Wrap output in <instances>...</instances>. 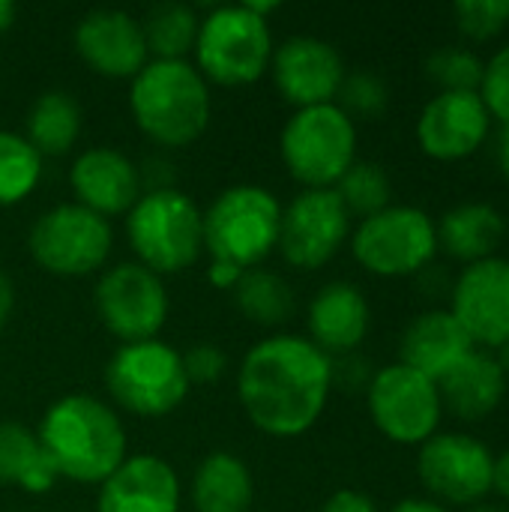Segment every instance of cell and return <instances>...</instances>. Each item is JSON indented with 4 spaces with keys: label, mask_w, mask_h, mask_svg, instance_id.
<instances>
[{
    "label": "cell",
    "mask_w": 509,
    "mask_h": 512,
    "mask_svg": "<svg viewBox=\"0 0 509 512\" xmlns=\"http://www.w3.org/2000/svg\"><path fill=\"white\" fill-rule=\"evenodd\" d=\"M480 96H483L489 114L509 126V42L486 60Z\"/></svg>",
    "instance_id": "obj_35"
},
{
    "label": "cell",
    "mask_w": 509,
    "mask_h": 512,
    "mask_svg": "<svg viewBox=\"0 0 509 512\" xmlns=\"http://www.w3.org/2000/svg\"><path fill=\"white\" fill-rule=\"evenodd\" d=\"M438 249L462 264L486 261L498 252L507 234V216L489 201H462L435 222Z\"/></svg>",
    "instance_id": "obj_24"
},
{
    "label": "cell",
    "mask_w": 509,
    "mask_h": 512,
    "mask_svg": "<svg viewBox=\"0 0 509 512\" xmlns=\"http://www.w3.org/2000/svg\"><path fill=\"white\" fill-rule=\"evenodd\" d=\"M36 438L60 480L81 486H102L129 456L120 414L90 393H69L51 402Z\"/></svg>",
    "instance_id": "obj_2"
},
{
    "label": "cell",
    "mask_w": 509,
    "mask_h": 512,
    "mask_svg": "<svg viewBox=\"0 0 509 512\" xmlns=\"http://www.w3.org/2000/svg\"><path fill=\"white\" fill-rule=\"evenodd\" d=\"M471 351L474 342L450 309L420 312L399 339V363L423 372L432 381L450 375Z\"/></svg>",
    "instance_id": "obj_22"
},
{
    "label": "cell",
    "mask_w": 509,
    "mask_h": 512,
    "mask_svg": "<svg viewBox=\"0 0 509 512\" xmlns=\"http://www.w3.org/2000/svg\"><path fill=\"white\" fill-rule=\"evenodd\" d=\"M357 264L375 276L399 279L423 273L438 255L435 219L414 204H390L351 231Z\"/></svg>",
    "instance_id": "obj_9"
},
{
    "label": "cell",
    "mask_w": 509,
    "mask_h": 512,
    "mask_svg": "<svg viewBox=\"0 0 509 512\" xmlns=\"http://www.w3.org/2000/svg\"><path fill=\"white\" fill-rule=\"evenodd\" d=\"M42 456L36 429L15 420H0V486H21L24 474Z\"/></svg>",
    "instance_id": "obj_32"
},
{
    "label": "cell",
    "mask_w": 509,
    "mask_h": 512,
    "mask_svg": "<svg viewBox=\"0 0 509 512\" xmlns=\"http://www.w3.org/2000/svg\"><path fill=\"white\" fill-rule=\"evenodd\" d=\"M180 477L162 456L138 453L99 486L96 512H180Z\"/></svg>",
    "instance_id": "obj_20"
},
{
    "label": "cell",
    "mask_w": 509,
    "mask_h": 512,
    "mask_svg": "<svg viewBox=\"0 0 509 512\" xmlns=\"http://www.w3.org/2000/svg\"><path fill=\"white\" fill-rule=\"evenodd\" d=\"M375 372H369V366L363 363V357L357 354H345L339 363L333 360V384H345V387H369Z\"/></svg>",
    "instance_id": "obj_37"
},
{
    "label": "cell",
    "mask_w": 509,
    "mask_h": 512,
    "mask_svg": "<svg viewBox=\"0 0 509 512\" xmlns=\"http://www.w3.org/2000/svg\"><path fill=\"white\" fill-rule=\"evenodd\" d=\"M279 96L294 108H312L336 102L348 75L339 48L321 36H288L273 48L270 69Z\"/></svg>",
    "instance_id": "obj_15"
},
{
    "label": "cell",
    "mask_w": 509,
    "mask_h": 512,
    "mask_svg": "<svg viewBox=\"0 0 509 512\" xmlns=\"http://www.w3.org/2000/svg\"><path fill=\"white\" fill-rule=\"evenodd\" d=\"M231 294H234V303L243 312V318H249L261 327L285 324L294 312L291 285L279 273L264 270V267L243 270V276Z\"/></svg>",
    "instance_id": "obj_28"
},
{
    "label": "cell",
    "mask_w": 509,
    "mask_h": 512,
    "mask_svg": "<svg viewBox=\"0 0 509 512\" xmlns=\"http://www.w3.org/2000/svg\"><path fill=\"white\" fill-rule=\"evenodd\" d=\"M189 498L195 512H249L255 501L252 471L240 456L216 450L195 468Z\"/></svg>",
    "instance_id": "obj_25"
},
{
    "label": "cell",
    "mask_w": 509,
    "mask_h": 512,
    "mask_svg": "<svg viewBox=\"0 0 509 512\" xmlns=\"http://www.w3.org/2000/svg\"><path fill=\"white\" fill-rule=\"evenodd\" d=\"M42 180V156L12 129H0V207L21 204Z\"/></svg>",
    "instance_id": "obj_29"
},
{
    "label": "cell",
    "mask_w": 509,
    "mask_h": 512,
    "mask_svg": "<svg viewBox=\"0 0 509 512\" xmlns=\"http://www.w3.org/2000/svg\"><path fill=\"white\" fill-rule=\"evenodd\" d=\"M453 15L468 39L486 42L509 24V0H459L453 6Z\"/></svg>",
    "instance_id": "obj_34"
},
{
    "label": "cell",
    "mask_w": 509,
    "mask_h": 512,
    "mask_svg": "<svg viewBox=\"0 0 509 512\" xmlns=\"http://www.w3.org/2000/svg\"><path fill=\"white\" fill-rule=\"evenodd\" d=\"M183 369H186V378L189 384H213L225 375L228 369V357L225 351H219L216 345H195L183 354Z\"/></svg>",
    "instance_id": "obj_36"
},
{
    "label": "cell",
    "mask_w": 509,
    "mask_h": 512,
    "mask_svg": "<svg viewBox=\"0 0 509 512\" xmlns=\"http://www.w3.org/2000/svg\"><path fill=\"white\" fill-rule=\"evenodd\" d=\"M465 512H509V507L495 504V501H477V504H471Z\"/></svg>",
    "instance_id": "obj_45"
},
{
    "label": "cell",
    "mask_w": 509,
    "mask_h": 512,
    "mask_svg": "<svg viewBox=\"0 0 509 512\" xmlns=\"http://www.w3.org/2000/svg\"><path fill=\"white\" fill-rule=\"evenodd\" d=\"M372 324V309L360 285L336 279L318 288L306 309V330L309 342L318 345L327 357L354 354Z\"/></svg>",
    "instance_id": "obj_21"
},
{
    "label": "cell",
    "mask_w": 509,
    "mask_h": 512,
    "mask_svg": "<svg viewBox=\"0 0 509 512\" xmlns=\"http://www.w3.org/2000/svg\"><path fill=\"white\" fill-rule=\"evenodd\" d=\"M366 405L375 429L402 447H420L441 429L444 399L438 381L423 372L390 363L378 369L366 387Z\"/></svg>",
    "instance_id": "obj_11"
},
{
    "label": "cell",
    "mask_w": 509,
    "mask_h": 512,
    "mask_svg": "<svg viewBox=\"0 0 509 512\" xmlns=\"http://www.w3.org/2000/svg\"><path fill=\"white\" fill-rule=\"evenodd\" d=\"M498 162H501V171L507 174L509 180V126H504L501 141H498Z\"/></svg>",
    "instance_id": "obj_44"
},
{
    "label": "cell",
    "mask_w": 509,
    "mask_h": 512,
    "mask_svg": "<svg viewBox=\"0 0 509 512\" xmlns=\"http://www.w3.org/2000/svg\"><path fill=\"white\" fill-rule=\"evenodd\" d=\"M333 189H336L339 201L345 204V210L360 219L390 207V195H393L390 174L384 171V165H378L372 159H357Z\"/></svg>",
    "instance_id": "obj_30"
},
{
    "label": "cell",
    "mask_w": 509,
    "mask_h": 512,
    "mask_svg": "<svg viewBox=\"0 0 509 512\" xmlns=\"http://www.w3.org/2000/svg\"><path fill=\"white\" fill-rule=\"evenodd\" d=\"M351 237V213L336 189H303L282 207L279 255L297 270H318Z\"/></svg>",
    "instance_id": "obj_14"
},
{
    "label": "cell",
    "mask_w": 509,
    "mask_h": 512,
    "mask_svg": "<svg viewBox=\"0 0 509 512\" xmlns=\"http://www.w3.org/2000/svg\"><path fill=\"white\" fill-rule=\"evenodd\" d=\"M492 132V114L480 90H447L432 96L417 117V144L438 162L474 156Z\"/></svg>",
    "instance_id": "obj_17"
},
{
    "label": "cell",
    "mask_w": 509,
    "mask_h": 512,
    "mask_svg": "<svg viewBox=\"0 0 509 512\" xmlns=\"http://www.w3.org/2000/svg\"><path fill=\"white\" fill-rule=\"evenodd\" d=\"M390 512H450L444 504L432 501V498H405L399 501Z\"/></svg>",
    "instance_id": "obj_42"
},
{
    "label": "cell",
    "mask_w": 509,
    "mask_h": 512,
    "mask_svg": "<svg viewBox=\"0 0 509 512\" xmlns=\"http://www.w3.org/2000/svg\"><path fill=\"white\" fill-rule=\"evenodd\" d=\"M486 63L465 45H444L426 57V75L432 84L447 90H480Z\"/></svg>",
    "instance_id": "obj_31"
},
{
    "label": "cell",
    "mask_w": 509,
    "mask_h": 512,
    "mask_svg": "<svg viewBox=\"0 0 509 512\" xmlns=\"http://www.w3.org/2000/svg\"><path fill=\"white\" fill-rule=\"evenodd\" d=\"M333 393V357L306 336L276 333L255 342L237 372V399L249 423L270 438H300Z\"/></svg>",
    "instance_id": "obj_1"
},
{
    "label": "cell",
    "mask_w": 509,
    "mask_h": 512,
    "mask_svg": "<svg viewBox=\"0 0 509 512\" xmlns=\"http://www.w3.org/2000/svg\"><path fill=\"white\" fill-rule=\"evenodd\" d=\"M495 453L474 435L438 432L417 453V474L438 504L471 507L492 492Z\"/></svg>",
    "instance_id": "obj_13"
},
{
    "label": "cell",
    "mask_w": 509,
    "mask_h": 512,
    "mask_svg": "<svg viewBox=\"0 0 509 512\" xmlns=\"http://www.w3.org/2000/svg\"><path fill=\"white\" fill-rule=\"evenodd\" d=\"M492 492L501 501H509V450L495 456V465H492Z\"/></svg>",
    "instance_id": "obj_40"
},
{
    "label": "cell",
    "mask_w": 509,
    "mask_h": 512,
    "mask_svg": "<svg viewBox=\"0 0 509 512\" xmlns=\"http://www.w3.org/2000/svg\"><path fill=\"white\" fill-rule=\"evenodd\" d=\"M279 156L303 189H333L357 162V123L339 102L297 108L279 132Z\"/></svg>",
    "instance_id": "obj_6"
},
{
    "label": "cell",
    "mask_w": 509,
    "mask_h": 512,
    "mask_svg": "<svg viewBox=\"0 0 509 512\" xmlns=\"http://www.w3.org/2000/svg\"><path fill=\"white\" fill-rule=\"evenodd\" d=\"M93 306L102 327L120 339V345H129L159 339L171 300L162 276L138 261H123L99 276L93 288Z\"/></svg>",
    "instance_id": "obj_12"
},
{
    "label": "cell",
    "mask_w": 509,
    "mask_h": 512,
    "mask_svg": "<svg viewBox=\"0 0 509 512\" xmlns=\"http://www.w3.org/2000/svg\"><path fill=\"white\" fill-rule=\"evenodd\" d=\"M78 135H81V105L72 93L45 90L33 99L24 120V138L33 144V150L42 159L69 153Z\"/></svg>",
    "instance_id": "obj_26"
},
{
    "label": "cell",
    "mask_w": 509,
    "mask_h": 512,
    "mask_svg": "<svg viewBox=\"0 0 509 512\" xmlns=\"http://www.w3.org/2000/svg\"><path fill=\"white\" fill-rule=\"evenodd\" d=\"M270 21L246 9V3L213 6L198 27L195 39V69L207 84L243 87L264 78L273 57Z\"/></svg>",
    "instance_id": "obj_7"
},
{
    "label": "cell",
    "mask_w": 509,
    "mask_h": 512,
    "mask_svg": "<svg viewBox=\"0 0 509 512\" xmlns=\"http://www.w3.org/2000/svg\"><path fill=\"white\" fill-rule=\"evenodd\" d=\"M126 237L138 264L156 276L183 273L204 252L201 207L177 186L141 192L126 213Z\"/></svg>",
    "instance_id": "obj_5"
},
{
    "label": "cell",
    "mask_w": 509,
    "mask_h": 512,
    "mask_svg": "<svg viewBox=\"0 0 509 512\" xmlns=\"http://www.w3.org/2000/svg\"><path fill=\"white\" fill-rule=\"evenodd\" d=\"M507 231H509V222H507Z\"/></svg>",
    "instance_id": "obj_47"
},
{
    "label": "cell",
    "mask_w": 509,
    "mask_h": 512,
    "mask_svg": "<svg viewBox=\"0 0 509 512\" xmlns=\"http://www.w3.org/2000/svg\"><path fill=\"white\" fill-rule=\"evenodd\" d=\"M509 378L492 351L474 348L450 375L438 381L444 408L459 420H483L495 414L507 396Z\"/></svg>",
    "instance_id": "obj_23"
},
{
    "label": "cell",
    "mask_w": 509,
    "mask_h": 512,
    "mask_svg": "<svg viewBox=\"0 0 509 512\" xmlns=\"http://www.w3.org/2000/svg\"><path fill=\"white\" fill-rule=\"evenodd\" d=\"M111 243V222L75 201L45 210L27 231L30 258L45 273L66 279L102 270L111 255Z\"/></svg>",
    "instance_id": "obj_10"
},
{
    "label": "cell",
    "mask_w": 509,
    "mask_h": 512,
    "mask_svg": "<svg viewBox=\"0 0 509 512\" xmlns=\"http://www.w3.org/2000/svg\"><path fill=\"white\" fill-rule=\"evenodd\" d=\"M105 387L117 408L135 417H168L189 396V378L183 369V354L162 342L144 339L120 345L105 369Z\"/></svg>",
    "instance_id": "obj_8"
},
{
    "label": "cell",
    "mask_w": 509,
    "mask_h": 512,
    "mask_svg": "<svg viewBox=\"0 0 509 512\" xmlns=\"http://www.w3.org/2000/svg\"><path fill=\"white\" fill-rule=\"evenodd\" d=\"M72 42L75 54L102 78L132 81L150 63L141 21L123 9H90L78 18Z\"/></svg>",
    "instance_id": "obj_18"
},
{
    "label": "cell",
    "mask_w": 509,
    "mask_h": 512,
    "mask_svg": "<svg viewBox=\"0 0 509 512\" xmlns=\"http://www.w3.org/2000/svg\"><path fill=\"white\" fill-rule=\"evenodd\" d=\"M210 84L192 60H150L129 81L135 126L159 147L195 144L210 123Z\"/></svg>",
    "instance_id": "obj_3"
},
{
    "label": "cell",
    "mask_w": 509,
    "mask_h": 512,
    "mask_svg": "<svg viewBox=\"0 0 509 512\" xmlns=\"http://www.w3.org/2000/svg\"><path fill=\"white\" fill-rule=\"evenodd\" d=\"M69 186L75 192V204L102 219L126 216L144 192L138 165L114 147L81 150L69 168Z\"/></svg>",
    "instance_id": "obj_19"
},
{
    "label": "cell",
    "mask_w": 509,
    "mask_h": 512,
    "mask_svg": "<svg viewBox=\"0 0 509 512\" xmlns=\"http://www.w3.org/2000/svg\"><path fill=\"white\" fill-rule=\"evenodd\" d=\"M321 512H378V504L366 495V492H357V489H339L333 492Z\"/></svg>",
    "instance_id": "obj_38"
},
{
    "label": "cell",
    "mask_w": 509,
    "mask_h": 512,
    "mask_svg": "<svg viewBox=\"0 0 509 512\" xmlns=\"http://www.w3.org/2000/svg\"><path fill=\"white\" fill-rule=\"evenodd\" d=\"M492 354H495V360H498L501 372H504V375H507V378H509V342H504L501 348H495Z\"/></svg>",
    "instance_id": "obj_46"
},
{
    "label": "cell",
    "mask_w": 509,
    "mask_h": 512,
    "mask_svg": "<svg viewBox=\"0 0 509 512\" xmlns=\"http://www.w3.org/2000/svg\"><path fill=\"white\" fill-rule=\"evenodd\" d=\"M282 204L258 183H237L222 189L207 210H201L204 252L210 261H228L240 270L258 267L279 243Z\"/></svg>",
    "instance_id": "obj_4"
},
{
    "label": "cell",
    "mask_w": 509,
    "mask_h": 512,
    "mask_svg": "<svg viewBox=\"0 0 509 512\" xmlns=\"http://www.w3.org/2000/svg\"><path fill=\"white\" fill-rule=\"evenodd\" d=\"M12 306H15V288H12V279L0 270V333H3V327L9 324Z\"/></svg>",
    "instance_id": "obj_41"
},
{
    "label": "cell",
    "mask_w": 509,
    "mask_h": 512,
    "mask_svg": "<svg viewBox=\"0 0 509 512\" xmlns=\"http://www.w3.org/2000/svg\"><path fill=\"white\" fill-rule=\"evenodd\" d=\"M450 312L474 348L495 351L509 342V258L465 264L450 288Z\"/></svg>",
    "instance_id": "obj_16"
},
{
    "label": "cell",
    "mask_w": 509,
    "mask_h": 512,
    "mask_svg": "<svg viewBox=\"0 0 509 512\" xmlns=\"http://www.w3.org/2000/svg\"><path fill=\"white\" fill-rule=\"evenodd\" d=\"M240 276H243V270L234 267V264H228V261H210V264H207V282H210L213 288L234 291L237 282H240Z\"/></svg>",
    "instance_id": "obj_39"
},
{
    "label": "cell",
    "mask_w": 509,
    "mask_h": 512,
    "mask_svg": "<svg viewBox=\"0 0 509 512\" xmlns=\"http://www.w3.org/2000/svg\"><path fill=\"white\" fill-rule=\"evenodd\" d=\"M15 15H18L15 3L12 0H0V33H6L15 24Z\"/></svg>",
    "instance_id": "obj_43"
},
{
    "label": "cell",
    "mask_w": 509,
    "mask_h": 512,
    "mask_svg": "<svg viewBox=\"0 0 509 512\" xmlns=\"http://www.w3.org/2000/svg\"><path fill=\"white\" fill-rule=\"evenodd\" d=\"M336 99H339V108L348 117H354V114L357 117H378L390 105V87H387V81L378 72L357 69V72L345 75Z\"/></svg>",
    "instance_id": "obj_33"
},
{
    "label": "cell",
    "mask_w": 509,
    "mask_h": 512,
    "mask_svg": "<svg viewBox=\"0 0 509 512\" xmlns=\"http://www.w3.org/2000/svg\"><path fill=\"white\" fill-rule=\"evenodd\" d=\"M141 21L150 60H186L195 51L201 15L180 0L153 3Z\"/></svg>",
    "instance_id": "obj_27"
}]
</instances>
